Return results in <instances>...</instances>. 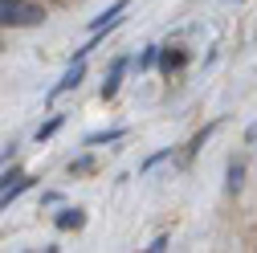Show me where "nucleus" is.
Wrapping results in <instances>:
<instances>
[{"instance_id": "nucleus-4", "label": "nucleus", "mask_w": 257, "mask_h": 253, "mask_svg": "<svg viewBox=\"0 0 257 253\" xmlns=\"http://www.w3.org/2000/svg\"><path fill=\"white\" fill-rule=\"evenodd\" d=\"M126 9H131V0H114V5H110L106 13H98V17L90 21V33H106L110 25H118V17H122Z\"/></svg>"}, {"instance_id": "nucleus-17", "label": "nucleus", "mask_w": 257, "mask_h": 253, "mask_svg": "<svg viewBox=\"0 0 257 253\" xmlns=\"http://www.w3.org/2000/svg\"><path fill=\"white\" fill-rule=\"evenodd\" d=\"M0 5H5V0H0Z\"/></svg>"}, {"instance_id": "nucleus-11", "label": "nucleus", "mask_w": 257, "mask_h": 253, "mask_svg": "<svg viewBox=\"0 0 257 253\" xmlns=\"http://www.w3.org/2000/svg\"><path fill=\"white\" fill-rule=\"evenodd\" d=\"M241 188H245V164L233 160L229 164V192H241Z\"/></svg>"}, {"instance_id": "nucleus-16", "label": "nucleus", "mask_w": 257, "mask_h": 253, "mask_svg": "<svg viewBox=\"0 0 257 253\" xmlns=\"http://www.w3.org/2000/svg\"><path fill=\"white\" fill-rule=\"evenodd\" d=\"M220 5H233V0H220Z\"/></svg>"}, {"instance_id": "nucleus-2", "label": "nucleus", "mask_w": 257, "mask_h": 253, "mask_svg": "<svg viewBox=\"0 0 257 253\" xmlns=\"http://www.w3.org/2000/svg\"><path fill=\"white\" fill-rule=\"evenodd\" d=\"M82 78H86V61H70V70L66 74H61V82L45 94V102H57L61 98V94H70V90H78L82 86Z\"/></svg>"}, {"instance_id": "nucleus-5", "label": "nucleus", "mask_w": 257, "mask_h": 253, "mask_svg": "<svg viewBox=\"0 0 257 253\" xmlns=\"http://www.w3.org/2000/svg\"><path fill=\"white\" fill-rule=\"evenodd\" d=\"M29 188H33V180H29V176H25V172H21V176H17V180H9V184H5V188H0V208H9V204H13V200H21V196H25V192H29Z\"/></svg>"}, {"instance_id": "nucleus-6", "label": "nucleus", "mask_w": 257, "mask_h": 253, "mask_svg": "<svg viewBox=\"0 0 257 253\" xmlns=\"http://www.w3.org/2000/svg\"><path fill=\"white\" fill-rule=\"evenodd\" d=\"M53 225L66 233V229H82L86 225V208H61L57 216H53Z\"/></svg>"}, {"instance_id": "nucleus-3", "label": "nucleus", "mask_w": 257, "mask_h": 253, "mask_svg": "<svg viewBox=\"0 0 257 253\" xmlns=\"http://www.w3.org/2000/svg\"><path fill=\"white\" fill-rule=\"evenodd\" d=\"M126 70H131V61H126V57H114V61H110V74H106V82H102V98H106V102H110L114 94L122 90V78H126Z\"/></svg>"}, {"instance_id": "nucleus-14", "label": "nucleus", "mask_w": 257, "mask_h": 253, "mask_svg": "<svg viewBox=\"0 0 257 253\" xmlns=\"http://www.w3.org/2000/svg\"><path fill=\"white\" fill-rule=\"evenodd\" d=\"M90 168H94L90 155H86V160H78V164H70V172H90Z\"/></svg>"}, {"instance_id": "nucleus-12", "label": "nucleus", "mask_w": 257, "mask_h": 253, "mask_svg": "<svg viewBox=\"0 0 257 253\" xmlns=\"http://www.w3.org/2000/svg\"><path fill=\"white\" fill-rule=\"evenodd\" d=\"M168 155H172V147H164V151H155V155H147V160L139 164V172H151L155 164H164V160H168Z\"/></svg>"}, {"instance_id": "nucleus-13", "label": "nucleus", "mask_w": 257, "mask_h": 253, "mask_svg": "<svg viewBox=\"0 0 257 253\" xmlns=\"http://www.w3.org/2000/svg\"><path fill=\"white\" fill-rule=\"evenodd\" d=\"M212 131H216V122H212V126H204V131H200L196 139H192V147H188V151H192V155H196V151H200V147H204V143L212 139Z\"/></svg>"}, {"instance_id": "nucleus-10", "label": "nucleus", "mask_w": 257, "mask_h": 253, "mask_svg": "<svg viewBox=\"0 0 257 253\" xmlns=\"http://www.w3.org/2000/svg\"><path fill=\"white\" fill-rule=\"evenodd\" d=\"M159 66V45H143V53L135 57V70H155Z\"/></svg>"}, {"instance_id": "nucleus-8", "label": "nucleus", "mask_w": 257, "mask_h": 253, "mask_svg": "<svg viewBox=\"0 0 257 253\" xmlns=\"http://www.w3.org/2000/svg\"><path fill=\"white\" fill-rule=\"evenodd\" d=\"M159 66H164L168 74L180 70V66H184V49H164V45H159Z\"/></svg>"}, {"instance_id": "nucleus-7", "label": "nucleus", "mask_w": 257, "mask_h": 253, "mask_svg": "<svg viewBox=\"0 0 257 253\" xmlns=\"http://www.w3.org/2000/svg\"><path fill=\"white\" fill-rule=\"evenodd\" d=\"M126 135V126H110V131H94V135H86V147H102V143H118Z\"/></svg>"}, {"instance_id": "nucleus-9", "label": "nucleus", "mask_w": 257, "mask_h": 253, "mask_svg": "<svg viewBox=\"0 0 257 253\" xmlns=\"http://www.w3.org/2000/svg\"><path fill=\"white\" fill-rule=\"evenodd\" d=\"M61 126H66V114H53L49 122H41V126H37V143H45V139H53V135L61 131Z\"/></svg>"}, {"instance_id": "nucleus-1", "label": "nucleus", "mask_w": 257, "mask_h": 253, "mask_svg": "<svg viewBox=\"0 0 257 253\" xmlns=\"http://www.w3.org/2000/svg\"><path fill=\"white\" fill-rule=\"evenodd\" d=\"M41 21H45V9L33 5V0H5L0 5V25H9V29H29Z\"/></svg>"}, {"instance_id": "nucleus-15", "label": "nucleus", "mask_w": 257, "mask_h": 253, "mask_svg": "<svg viewBox=\"0 0 257 253\" xmlns=\"http://www.w3.org/2000/svg\"><path fill=\"white\" fill-rule=\"evenodd\" d=\"M245 139H249V143H257V122H253L249 131H245Z\"/></svg>"}]
</instances>
